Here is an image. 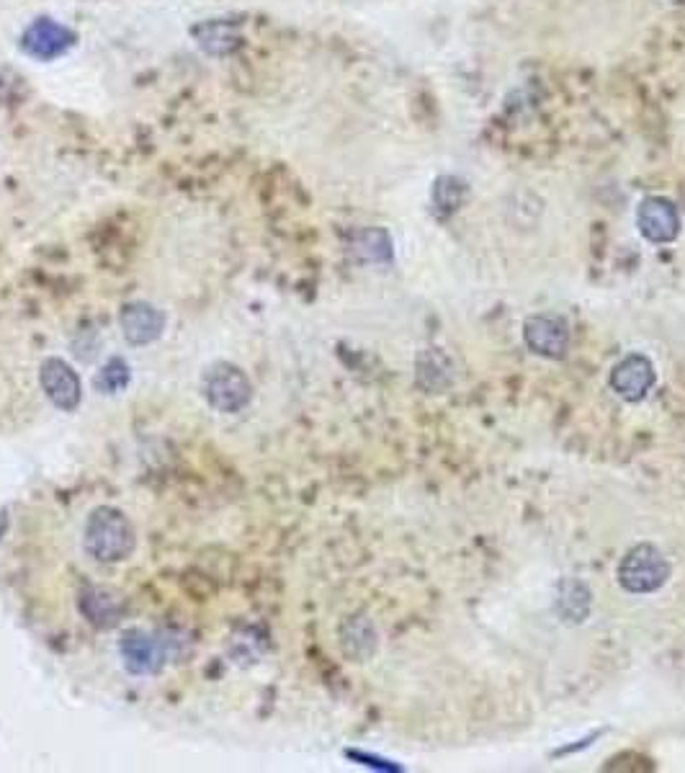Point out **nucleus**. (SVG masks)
<instances>
[{
  "label": "nucleus",
  "instance_id": "1",
  "mask_svg": "<svg viewBox=\"0 0 685 773\" xmlns=\"http://www.w3.org/2000/svg\"><path fill=\"white\" fill-rule=\"evenodd\" d=\"M85 552L96 563H124L137 547V534L127 514L114 506H101L85 521L83 532Z\"/></svg>",
  "mask_w": 685,
  "mask_h": 773
},
{
  "label": "nucleus",
  "instance_id": "2",
  "mask_svg": "<svg viewBox=\"0 0 685 773\" xmlns=\"http://www.w3.org/2000/svg\"><path fill=\"white\" fill-rule=\"evenodd\" d=\"M673 567L667 557L660 552L655 544H636L624 555L619 565V586L626 594L647 596L655 594L671 580Z\"/></svg>",
  "mask_w": 685,
  "mask_h": 773
},
{
  "label": "nucleus",
  "instance_id": "3",
  "mask_svg": "<svg viewBox=\"0 0 685 773\" xmlns=\"http://www.w3.org/2000/svg\"><path fill=\"white\" fill-rule=\"evenodd\" d=\"M204 398L217 413L235 415L240 410H246L253 400V384H250L248 374L242 372L232 361H217L204 372L201 380Z\"/></svg>",
  "mask_w": 685,
  "mask_h": 773
},
{
  "label": "nucleus",
  "instance_id": "4",
  "mask_svg": "<svg viewBox=\"0 0 685 773\" xmlns=\"http://www.w3.org/2000/svg\"><path fill=\"white\" fill-rule=\"evenodd\" d=\"M523 343L529 346V351L537 353V357L559 361L570 353V326H567V320L559 318V315H531V318L523 322Z\"/></svg>",
  "mask_w": 685,
  "mask_h": 773
},
{
  "label": "nucleus",
  "instance_id": "5",
  "mask_svg": "<svg viewBox=\"0 0 685 773\" xmlns=\"http://www.w3.org/2000/svg\"><path fill=\"white\" fill-rule=\"evenodd\" d=\"M39 384H42L46 400L54 408L65 410V413H73L83 402L81 377H77L75 369L65 359H44L42 367H39Z\"/></svg>",
  "mask_w": 685,
  "mask_h": 773
},
{
  "label": "nucleus",
  "instance_id": "6",
  "mask_svg": "<svg viewBox=\"0 0 685 773\" xmlns=\"http://www.w3.org/2000/svg\"><path fill=\"white\" fill-rule=\"evenodd\" d=\"M611 390L626 402H640L657 382L655 364L644 353H629L611 369Z\"/></svg>",
  "mask_w": 685,
  "mask_h": 773
},
{
  "label": "nucleus",
  "instance_id": "7",
  "mask_svg": "<svg viewBox=\"0 0 685 773\" xmlns=\"http://www.w3.org/2000/svg\"><path fill=\"white\" fill-rule=\"evenodd\" d=\"M73 31L52 19H37L23 31L21 47L34 60H54L73 47Z\"/></svg>",
  "mask_w": 685,
  "mask_h": 773
},
{
  "label": "nucleus",
  "instance_id": "8",
  "mask_svg": "<svg viewBox=\"0 0 685 773\" xmlns=\"http://www.w3.org/2000/svg\"><path fill=\"white\" fill-rule=\"evenodd\" d=\"M122 336L132 346H149L163 336L165 315L149 302H129L120 312Z\"/></svg>",
  "mask_w": 685,
  "mask_h": 773
},
{
  "label": "nucleus",
  "instance_id": "9",
  "mask_svg": "<svg viewBox=\"0 0 685 773\" xmlns=\"http://www.w3.org/2000/svg\"><path fill=\"white\" fill-rule=\"evenodd\" d=\"M120 655L124 660V668L135 676H149L163 666L165 650L163 642H157L153 635L142 632V629H127L122 635Z\"/></svg>",
  "mask_w": 685,
  "mask_h": 773
},
{
  "label": "nucleus",
  "instance_id": "10",
  "mask_svg": "<svg viewBox=\"0 0 685 773\" xmlns=\"http://www.w3.org/2000/svg\"><path fill=\"white\" fill-rule=\"evenodd\" d=\"M590 609H593V594L585 583L578 578H564L559 583L554 594V614L559 621L578 627L588 621Z\"/></svg>",
  "mask_w": 685,
  "mask_h": 773
},
{
  "label": "nucleus",
  "instance_id": "11",
  "mask_svg": "<svg viewBox=\"0 0 685 773\" xmlns=\"http://www.w3.org/2000/svg\"><path fill=\"white\" fill-rule=\"evenodd\" d=\"M415 382L423 392L440 394L454 384V364L440 349H425L415 361Z\"/></svg>",
  "mask_w": 685,
  "mask_h": 773
},
{
  "label": "nucleus",
  "instance_id": "12",
  "mask_svg": "<svg viewBox=\"0 0 685 773\" xmlns=\"http://www.w3.org/2000/svg\"><path fill=\"white\" fill-rule=\"evenodd\" d=\"M341 645L343 652L349 655L353 662H364L376 652V629L372 619L364 614L349 617L341 627Z\"/></svg>",
  "mask_w": 685,
  "mask_h": 773
},
{
  "label": "nucleus",
  "instance_id": "13",
  "mask_svg": "<svg viewBox=\"0 0 685 773\" xmlns=\"http://www.w3.org/2000/svg\"><path fill=\"white\" fill-rule=\"evenodd\" d=\"M640 227L644 238H650L652 243H667L678 235V215H675L673 204L652 199L642 204Z\"/></svg>",
  "mask_w": 685,
  "mask_h": 773
},
{
  "label": "nucleus",
  "instance_id": "14",
  "mask_svg": "<svg viewBox=\"0 0 685 773\" xmlns=\"http://www.w3.org/2000/svg\"><path fill=\"white\" fill-rule=\"evenodd\" d=\"M77 606H81L85 619H89L93 627L108 629L116 625V619H120V604H116V598L108 594V590H101V588L83 590Z\"/></svg>",
  "mask_w": 685,
  "mask_h": 773
},
{
  "label": "nucleus",
  "instance_id": "15",
  "mask_svg": "<svg viewBox=\"0 0 685 773\" xmlns=\"http://www.w3.org/2000/svg\"><path fill=\"white\" fill-rule=\"evenodd\" d=\"M129 377H132V372H129L127 361H124L122 357H112L104 367H101V372L96 374L93 384H96L98 392L116 394L129 384Z\"/></svg>",
  "mask_w": 685,
  "mask_h": 773
}]
</instances>
